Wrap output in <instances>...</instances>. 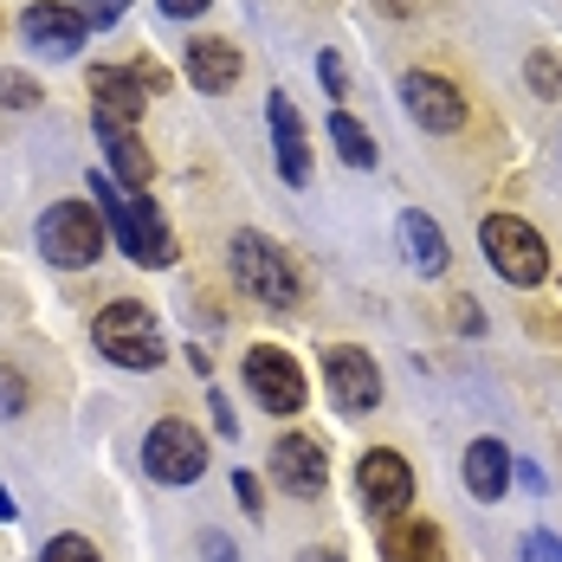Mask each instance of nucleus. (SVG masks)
Listing matches in <instances>:
<instances>
[{"mask_svg":"<svg viewBox=\"0 0 562 562\" xmlns=\"http://www.w3.org/2000/svg\"><path fill=\"white\" fill-rule=\"evenodd\" d=\"M91 201H98V214L104 226L116 233V246L136 259V266H175V233L162 226V214L143 201V194H130V188H116L111 175H91Z\"/></svg>","mask_w":562,"mask_h":562,"instance_id":"f257e3e1","label":"nucleus"},{"mask_svg":"<svg viewBox=\"0 0 562 562\" xmlns=\"http://www.w3.org/2000/svg\"><path fill=\"white\" fill-rule=\"evenodd\" d=\"M233 279H239V291H252V304H266V311H291L297 291H304L291 252L279 239H266V233H233Z\"/></svg>","mask_w":562,"mask_h":562,"instance_id":"f03ea898","label":"nucleus"},{"mask_svg":"<svg viewBox=\"0 0 562 562\" xmlns=\"http://www.w3.org/2000/svg\"><path fill=\"white\" fill-rule=\"evenodd\" d=\"M91 337H98V349L111 356L116 369L149 375V369L162 362V324H156V311H149V304H136V297L104 304V311H98V324H91Z\"/></svg>","mask_w":562,"mask_h":562,"instance_id":"7ed1b4c3","label":"nucleus"},{"mask_svg":"<svg viewBox=\"0 0 562 562\" xmlns=\"http://www.w3.org/2000/svg\"><path fill=\"white\" fill-rule=\"evenodd\" d=\"M479 246H485V259H492V272L517 291H530V284L550 279V252H543V233L530 221H517V214H492V221L479 226Z\"/></svg>","mask_w":562,"mask_h":562,"instance_id":"20e7f679","label":"nucleus"},{"mask_svg":"<svg viewBox=\"0 0 562 562\" xmlns=\"http://www.w3.org/2000/svg\"><path fill=\"white\" fill-rule=\"evenodd\" d=\"M104 214L91 207V201H58L46 207V221H40V252L53 259L58 272H78V266H98V252H104Z\"/></svg>","mask_w":562,"mask_h":562,"instance_id":"39448f33","label":"nucleus"},{"mask_svg":"<svg viewBox=\"0 0 562 562\" xmlns=\"http://www.w3.org/2000/svg\"><path fill=\"white\" fill-rule=\"evenodd\" d=\"M246 389H252V401H259L266 414H279V420L311 407V382H304L297 356H284L279 342H252V356H246Z\"/></svg>","mask_w":562,"mask_h":562,"instance_id":"423d86ee","label":"nucleus"},{"mask_svg":"<svg viewBox=\"0 0 562 562\" xmlns=\"http://www.w3.org/2000/svg\"><path fill=\"white\" fill-rule=\"evenodd\" d=\"M143 465H149L156 485H194L207 472V440L188 420H156L149 440H143Z\"/></svg>","mask_w":562,"mask_h":562,"instance_id":"0eeeda50","label":"nucleus"},{"mask_svg":"<svg viewBox=\"0 0 562 562\" xmlns=\"http://www.w3.org/2000/svg\"><path fill=\"white\" fill-rule=\"evenodd\" d=\"M356 498L375 517H401V510L414 505V465L394 447H369L356 459Z\"/></svg>","mask_w":562,"mask_h":562,"instance_id":"6e6552de","label":"nucleus"},{"mask_svg":"<svg viewBox=\"0 0 562 562\" xmlns=\"http://www.w3.org/2000/svg\"><path fill=\"white\" fill-rule=\"evenodd\" d=\"M324 369H330V394H337L342 414H369V407H382V369H375L369 349L337 342V349H324Z\"/></svg>","mask_w":562,"mask_h":562,"instance_id":"1a4fd4ad","label":"nucleus"},{"mask_svg":"<svg viewBox=\"0 0 562 562\" xmlns=\"http://www.w3.org/2000/svg\"><path fill=\"white\" fill-rule=\"evenodd\" d=\"M143 104H149V91L136 85L130 65H98L91 71V116H98V130H136Z\"/></svg>","mask_w":562,"mask_h":562,"instance_id":"9d476101","label":"nucleus"},{"mask_svg":"<svg viewBox=\"0 0 562 562\" xmlns=\"http://www.w3.org/2000/svg\"><path fill=\"white\" fill-rule=\"evenodd\" d=\"M401 104H407L414 123H427V130H440V136L465 123V98H459V85H447L440 71H407V78H401Z\"/></svg>","mask_w":562,"mask_h":562,"instance_id":"9b49d317","label":"nucleus"},{"mask_svg":"<svg viewBox=\"0 0 562 562\" xmlns=\"http://www.w3.org/2000/svg\"><path fill=\"white\" fill-rule=\"evenodd\" d=\"M20 33L40 46V53L53 58H71L85 46V33H91V20L78 13V7H65V0H33L26 13H20Z\"/></svg>","mask_w":562,"mask_h":562,"instance_id":"f8f14e48","label":"nucleus"},{"mask_svg":"<svg viewBox=\"0 0 562 562\" xmlns=\"http://www.w3.org/2000/svg\"><path fill=\"white\" fill-rule=\"evenodd\" d=\"M272 479L291 498H317L324 479H330V459H324V447L311 434H284L279 447H272Z\"/></svg>","mask_w":562,"mask_h":562,"instance_id":"ddd939ff","label":"nucleus"},{"mask_svg":"<svg viewBox=\"0 0 562 562\" xmlns=\"http://www.w3.org/2000/svg\"><path fill=\"white\" fill-rule=\"evenodd\" d=\"M266 123H272L279 175L291 181V188H304V181H311V143H304V116H297V104H291L284 91H272V98H266Z\"/></svg>","mask_w":562,"mask_h":562,"instance_id":"4468645a","label":"nucleus"},{"mask_svg":"<svg viewBox=\"0 0 562 562\" xmlns=\"http://www.w3.org/2000/svg\"><path fill=\"white\" fill-rule=\"evenodd\" d=\"M394 239H401V252H407V266H414V272H427V279H440V272H447V259H452V252H447V233L427 221L420 207H407V214H401Z\"/></svg>","mask_w":562,"mask_h":562,"instance_id":"2eb2a0df","label":"nucleus"},{"mask_svg":"<svg viewBox=\"0 0 562 562\" xmlns=\"http://www.w3.org/2000/svg\"><path fill=\"white\" fill-rule=\"evenodd\" d=\"M188 78L201 91H233L239 85V46L233 40H188Z\"/></svg>","mask_w":562,"mask_h":562,"instance_id":"dca6fc26","label":"nucleus"},{"mask_svg":"<svg viewBox=\"0 0 562 562\" xmlns=\"http://www.w3.org/2000/svg\"><path fill=\"white\" fill-rule=\"evenodd\" d=\"M382 562H447V543H440L434 524H420V517H394L389 530H382Z\"/></svg>","mask_w":562,"mask_h":562,"instance_id":"f3484780","label":"nucleus"},{"mask_svg":"<svg viewBox=\"0 0 562 562\" xmlns=\"http://www.w3.org/2000/svg\"><path fill=\"white\" fill-rule=\"evenodd\" d=\"M505 485H510V452L498 440H472L465 447V492L479 505H492V498H505Z\"/></svg>","mask_w":562,"mask_h":562,"instance_id":"a211bd4d","label":"nucleus"},{"mask_svg":"<svg viewBox=\"0 0 562 562\" xmlns=\"http://www.w3.org/2000/svg\"><path fill=\"white\" fill-rule=\"evenodd\" d=\"M98 136H104V149H111V175H116V188L143 194V188H149V175H156L149 149H143V136H136V130H98Z\"/></svg>","mask_w":562,"mask_h":562,"instance_id":"6ab92c4d","label":"nucleus"},{"mask_svg":"<svg viewBox=\"0 0 562 562\" xmlns=\"http://www.w3.org/2000/svg\"><path fill=\"white\" fill-rule=\"evenodd\" d=\"M330 136H337V149H342V162H349V169H375V136H369L349 111L330 116Z\"/></svg>","mask_w":562,"mask_h":562,"instance_id":"aec40b11","label":"nucleus"},{"mask_svg":"<svg viewBox=\"0 0 562 562\" xmlns=\"http://www.w3.org/2000/svg\"><path fill=\"white\" fill-rule=\"evenodd\" d=\"M0 104H7V111H33V104H40V85H33L26 71H0Z\"/></svg>","mask_w":562,"mask_h":562,"instance_id":"412c9836","label":"nucleus"},{"mask_svg":"<svg viewBox=\"0 0 562 562\" xmlns=\"http://www.w3.org/2000/svg\"><path fill=\"white\" fill-rule=\"evenodd\" d=\"M40 562H104V557H98L91 537H53V543L40 550Z\"/></svg>","mask_w":562,"mask_h":562,"instance_id":"4be33fe9","label":"nucleus"},{"mask_svg":"<svg viewBox=\"0 0 562 562\" xmlns=\"http://www.w3.org/2000/svg\"><path fill=\"white\" fill-rule=\"evenodd\" d=\"M530 91L537 98H562V65L550 53H530Z\"/></svg>","mask_w":562,"mask_h":562,"instance_id":"5701e85b","label":"nucleus"},{"mask_svg":"<svg viewBox=\"0 0 562 562\" xmlns=\"http://www.w3.org/2000/svg\"><path fill=\"white\" fill-rule=\"evenodd\" d=\"M0 414H26V382L0 362Z\"/></svg>","mask_w":562,"mask_h":562,"instance_id":"b1692460","label":"nucleus"},{"mask_svg":"<svg viewBox=\"0 0 562 562\" xmlns=\"http://www.w3.org/2000/svg\"><path fill=\"white\" fill-rule=\"evenodd\" d=\"M123 7H130V0H78V13H85V20H91L98 33H104V26H116V20H123Z\"/></svg>","mask_w":562,"mask_h":562,"instance_id":"393cba45","label":"nucleus"},{"mask_svg":"<svg viewBox=\"0 0 562 562\" xmlns=\"http://www.w3.org/2000/svg\"><path fill=\"white\" fill-rule=\"evenodd\" d=\"M524 557H530V562H562V537H550V530H530Z\"/></svg>","mask_w":562,"mask_h":562,"instance_id":"a878e982","label":"nucleus"},{"mask_svg":"<svg viewBox=\"0 0 562 562\" xmlns=\"http://www.w3.org/2000/svg\"><path fill=\"white\" fill-rule=\"evenodd\" d=\"M130 71H136V85H143V91H169V71H162L156 58H136Z\"/></svg>","mask_w":562,"mask_h":562,"instance_id":"bb28decb","label":"nucleus"},{"mask_svg":"<svg viewBox=\"0 0 562 562\" xmlns=\"http://www.w3.org/2000/svg\"><path fill=\"white\" fill-rule=\"evenodd\" d=\"M201 557H207V562H239V550L226 543L221 530H201Z\"/></svg>","mask_w":562,"mask_h":562,"instance_id":"cd10ccee","label":"nucleus"},{"mask_svg":"<svg viewBox=\"0 0 562 562\" xmlns=\"http://www.w3.org/2000/svg\"><path fill=\"white\" fill-rule=\"evenodd\" d=\"M233 492H239L246 510H259V479H252V472H233Z\"/></svg>","mask_w":562,"mask_h":562,"instance_id":"c85d7f7f","label":"nucleus"},{"mask_svg":"<svg viewBox=\"0 0 562 562\" xmlns=\"http://www.w3.org/2000/svg\"><path fill=\"white\" fill-rule=\"evenodd\" d=\"M452 324H459V330H479V311H472V297H452Z\"/></svg>","mask_w":562,"mask_h":562,"instance_id":"c756f323","label":"nucleus"},{"mask_svg":"<svg viewBox=\"0 0 562 562\" xmlns=\"http://www.w3.org/2000/svg\"><path fill=\"white\" fill-rule=\"evenodd\" d=\"M214 427H221V434H239V420H233V407H226V394H214Z\"/></svg>","mask_w":562,"mask_h":562,"instance_id":"7c9ffc66","label":"nucleus"},{"mask_svg":"<svg viewBox=\"0 0 562 562\" xmlns=\"http://www.w3.org/2000/svg\"><path fill=\"white\" fill-rule=\"evenodd\" d=\"M324 85H330V98H342V65L324 53Z\"/></svg>","mask_w":562,"mask_h":562,"instance_id":"2f4dec72","label":"nucleus"},{"mask_svg":"<svg viewBox=\"0 0 562 562\" xmlns=\"http://www.w3.org/2000/svg\"><path fill=\"white\" fill-rule=\"evenodd\" d=\"M207 0H162V13H175V20H188V13H201Z\"/></svg>","mask_w":562,"mask_h":562,"instance_id":"473e14b6","label":"nucleus"},{"mask_svg":"<svg viewBox=\"0 0 562 562\" xmlns=\"http://www.w3.org/2000/svg\"><path fill=\"white\" fill-rule=\"evenodd\" d=\"M375 7H382V13H414L420 0H375Z\"/></svg>","mask_w":562,"mask_h":562,"instance_id":"72a5a7b5","label":"nucleus"},{"mask_svg":"<svg viewBox=\"0 0 562 562\" xmlns=\"http://www.w3.org/2000/svg\"><path fill=\"white\" fill-rule=\"evenodd\" d=\"M297 562H342V557H337V550H304Z\"/></svg>","mask_w":562,"mask_h":562,"instance_id":"f704fd0d","label":"nucleus"},{"mask_svg":"<svg viewBox=\"0 0 562 562\" xmlns=\"http://www.w3.org/2000/svg\"><path fill=\"white\" fill-rule=\"evenodd\" d=\"M7 517H20V510H13V498H7V485H0V524H7Z\"/></svg>","mask_w":562,"mask_h":562,"instance_id":"c9c22d12","label":"nucleus"}]
</instances>
